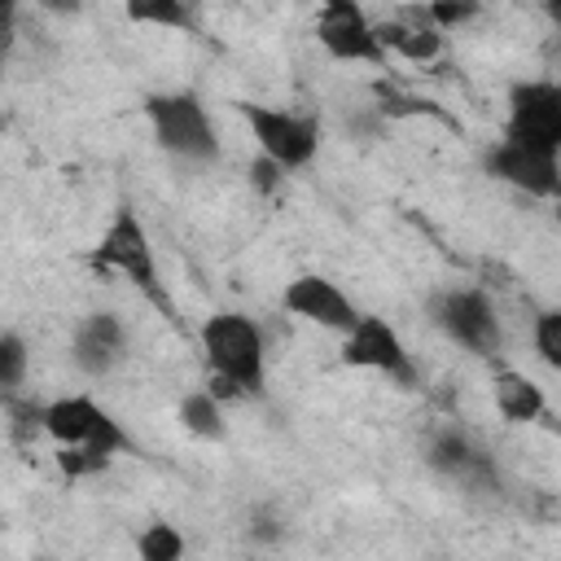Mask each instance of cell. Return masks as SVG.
I'll return each instance as SVG.
<instances>
[{
  "instance_id": "1",
  "label": "cell",
  "mask_w": 561,
  "mask_h": 561,
  "mask_svg": "<svg viewBox=\"0 0 561 561\" xmlns=\"http://www.w3.org/2000/svg\"><path fill=\"white\" fill-rule=\"evenodd\" d=\"M202 359H206L210 377L232 381L241 394H263V386H267L263 329L241 311H215L202 324Z\"/></svg>"
},
{
  "instance_id": "2",
  "label": "cell",
  "mask_w": 561,
  "mask_h": 561,
  "mask_svg": "<svg viewBox=\"0 0 561 561\" xmlns=\"http://www.w3.org/2000/svg\"><path fill=\"white\" fill-rule=\"evenodd\" d=\"M83 263L92 267V272H101V276H110V272H118V276H127L153 307H162V311H171L167 307V294H162V272H158V254H153V245H149V232H145V224H140V215L131 210V206H118L114 210V219L105 224V232H101V241L83 254Z\"/></svg>"
},
{
  "instance_id": "3",
  "label": "cell",
  "mask_w": 561,
  "mask_h": 561,
  "mask_svg": "<svg viewBox=\"0 0 561 561\" xmlns=\"http://www.w3.org/2000/svg\"><path fill=\"white\" fill-rule=\"evenodd\" d=\"M140 110H145L149 131L162 153H171L180 162H215L219 158V136H215V123L197 92H188V88L149 92L140 101Z\"/></svg>"
},
{
  "instance_id": "4",
  "label": "cell",
  "mask_w": 561,
  "mask_h": 561,
  "mask_svg": "<svg viewBox=\"0 0 561 561\" xmlns=\"http://www.w3.org/2000/svg\"><path fill=\"white\" fill-rule=\"evenodd\" d=\"M237 114L245 118L259 153L276 158L285 171H302L316 162L320 153V123L311 114H294L280 105H263V101H237Z\"/></svg>"
},
{
  "instance_id": "5",
  "label": "cell",
  "mask_w": 561,
  "mask_h": 561,
  "mask_svg": "<svg viewBox=\"0 0 561 561\" xmlns=\"http://www.w3.org/2000/svg\"><path fill=\"white\" fill-rule=\"evenodd\" d=\"M430 320L438 324L443 337H451L469 355H482V359L500 355V342H504L500 316H495V307H491V298L482 289H469V285L438 289L430 298Z\"/></svg>"
},
{
  "instance_id": "6",
  "label": "cell",
  "mask_w": 561,
  "mask_h": 561,
  "mask_svg": "<svg viewBox=\"0 0 561 561\" xmlns=\"http://www.w3.org/2000/svg\"><path fill=\"white\" fill-rule=\"evenodd\" d=\"M504 136L561 158V83L557 79H517L508 88Z\"/></svg>"
},
{
  "instance_id": "7",
  "label": "cell",
  "mask_w": 561,
  "mask_h": 561,
  "mask_svg": "<svg viewBox=\"0 0 561 561\" xmlns=\"http://www.w3.org/2000/svg\"><path fill=\"white\" fill-rule=\"evenodd\" d=\"M342 364L346 368H364V373H381L399 386H416V364L399 337V329L386 316H364L342 333Z\"/></svg>"
},
{
  "instance_id": "8",
  "label": "cell",
  "mask_w": 561,
  "mask_h": 561,
  "mask_svg": "<svg viewBox=\"0 0 561 561\" xmlns=\"http://www.w3.org/2000/svg\"><path fill=\"white\" fill-rule=\"evenodd\" d=\"M316 44L333 61H364L386 66V44L377 39V22L364 13L359 0H320L316 9Z\"/></svg>"
},
{
  "instance_id": "9",
  "label": "cell",
  "mask_w": 561,
  "mask_h": 561,
  "mask_svg": "<svg viewBox=\"0 0 561 561\" xmlns=\"http://www.w3.org/2000/svg\"><path fill=\"white\" fill-rule=\"evenodd\" d=\"M44 430H48V438L57 447L88 443V447H96L105 456H118V451L131 447V438L123 434V425L96 399H88V394H61V399H53L48 412H44Z\"/></svg>"
},
{
  "instance_id": "10",
  "label": "cell",
  "mask_w": 561,
  "mask_h": 561,
  "mask_svg": "<svg viewBox=\"0 0 561 561\" xmlns=\"http://www.w3.org/2000/svg\"><path fill=\"white\" fill-rule=\"evenodd\" d=\"M486 175H495L500 184L517 188V193H530V197H561V158L557 153H543V149H530V145H517V140H500L486 149L482 158Z\"/></svg>"
},
{
  "instance_id": "11",
  "label": "cell",
  "mask_w": 561,
  "mask_h": 561,
  "mask_svg": "<svg viewBox=\"0 0 561 561\" xmlns=\"http://www.w3.org/2000/svg\"><path fill=\"white\" fill-rule=\"evenodd\" d=\"M280 307H285L289 316L307 320V324L329 329V333H346V329L359 320V311H355V302L346 298V289H342L337 280L320 276V272L294 276V280L285 285V294H280Z\"/></svg>"
},
{
  "instance_id": "12",
  "label": "cell",
  "mask_w": 561,
  "mask_h": 561,
  "mask_svg": "<svg viewBox=\"0 0 561 561\" xmlns=\"http://www.w3.org/2000/svg\"><path fill=\"white\" fill-rule=\"evenodd\" d=\"M70 359L88 377H110L127 359V329H123V320L114 311H88L75 324Z\"/></svg>"
},
{
  "instance_id": "13",
  "label": "cell",
  "mask_w": 561,
  "mask_h": 561,
  "mask_svg": "<svg viewBox=\"0 0 561 561\" xmlns=\"http://www.w3.org/2000/svg\"><path fill=\"white\" fill-rule=\"evenodd\" d=\"M425 465L469 491H495V465L486 451H478L460 430H438L430 443H425Z\"/></svg>"
},
{
  "instance_id": "14",
  "label": "cell",
  "mask_w": 561,
  "mask_h": 561,
  "mask_svg": "<svg viewBox=\"0 0 561 561\" xmlns=\"http://www.w3.org/2000/svg\"><path fill=\"white\" fill-rule=\"evenodd\" d=\"M377 39L386 44V53H399L408 61H434L443 53V31L430 18V4L421 9H403L390 22H377Z\"/></svg>"
},
{
  "instance_id": "15",
  "label": "cell",
  "mask_w": 561,
  "mask_h": 561,
  "mask_svg": "<svg viewBox=\"0 0 561 561\" xmlns=\"http://www.w3.org/2000/svg\"><path fill=\"white\" fill-rule=\"evenodd\" d=\"M491 399H495V412L504 421H513V425H530L548 408L543 403V390L526 373H517V368H495L491 373Z\"/></svg>"
},
{
  "instance_id": "16",
  "label": "cell",
  "mask_w": 561,
  "mask_h": 561,
  "mask_svg": "<svg viewBox=\"0 0 561 561\" xmlns=\"http://www.w3.org/2000/svg\"><path fill=\"white\" fill-rule=\"evenodd\" d=\"M180 425L193 434V438H206V443H219L228 434L224 425V399L206 386V390H193L180 399Z\"/></svg>"
},
{
  "instance_id": "17",
  "label": "cell",
  "mask_w": 561,
  "mask_h": 561,
  "mask_svg": "<svg viewBox=\"0 0 561 561\" xmlns=\"http://www.w3.org/2000/svg\"><path fill=\"white\" fill-rule=\"evenodd\" d=\"M127 22L136 26H167V31H193L188 0H123Z\"/></svg>"
},
{
  "instance_id": "18",
  "label": "cell",
  "mask_w": 561,
  "mask_h": 561,
  "mask_svg": "<svg viewBox=\"0 0 561 561\" xmlns=\"http://www.w3.org/2000/svg\"><path fill=\"white\" fill-rule=\"evenodd\" d=\"M26 368H31V351H26V337L22 333H0V390L4 394H18L26 386Z\"/></svg>"
},
{
  "instance_id": "19",
  "label": "cell",
  "mask_w": 561,
  "mask_h": 561,
  "mask_svg": "<svg viewBox=\"0 0 561 561\" xmlns=\"http://www.w3.org/2000/svg\"><path fill=\"white\" fill-rule=\"evenodd\" d=\"M110 460H114V456H105V451H96V447H88V443L57 447V469H61V478H70V482H83V478L105 473Z\"/></svg>"
},
{
  "instance_id": "20",
  "label": "cell",
  "mask_w": 561,
  "mask_h": 561,
  "mask_svg": "<svg viewBox=\"0 0 561 561\" xmlns=\"http://www.w3.org/2000/svg\"><path fill=\"white\" fill-rule=\"evenodd\" d=\"M530 346H535V355H539L552 373H561V307H543V311L535 316V324H530Z\"/></svg>"
},
{
  "instance_id": "21",
  "label": "cell",
  "mask_w": 561,
  "mask_h": 561,
  "mask_svg": "<svg viewBox=\"0 0 561 561\" xmlns=\"http://www.w3.org/2000/svg\"><path fill=\"white\" fill-rule=\"evenodd\" d=\"M44 412H48V403L22 399V390H18V394H4V416H9V434H13L18 443H26V438H35V434H48V430H44Z\"/></svg>"
},
{
  "instance_id": "22",
  "label": "cell",
  "mask_w": 561,
  "mask_h": 561,
  "mask_svg": "<svg viewBox=\"0 0 561 561\" xmlns=\"http://www.w3.org/2000/svg\"><path fill=\"white\" fill-rule=\"evenodd\" d=\"M136 552L145 561H175V557H184V535L175 526H167V522H153V526L140 530Z\"/></svg>"
},
{
  "instance_id": "23",
  "label": "cell",
  "mask_w": 561,
  "mask_h": 561,
  "mask_svg": "<svg viewBox=\"0 0 561 561\" xmlns=\"http://www.w3.org/2000/svg\"><path fill=\"white\" fill-rule=\"evenodd\" d=\"M430 4V18H434V26L438 31H451V26H465V22H473L478 18V0H425Z\"/></svg>"
},
{
  "instance_id": "24",
  "label": "cell",
  "mask_w": 561,
  "mask_h": 561,
  "mask_svg": "<svg viewBox=\"0 0 561 561\" xmlns=\"http://www.w3.org/2000/svg\"><path fill=\"white\" fill-rule=\"evenodd\" d=\"M280 175H285V167H280L276 158H267V153H259L254 167H250V184H254L259 193H267V197L280 188Z\"/></svg>"
},
{
  "instance_id": "25",
  "label": "cell",
  "mask_w": 561,
  "mask_h": 561,
  "mask_svg": "<svg viewBox=\"0 0 561 561\" xmlns=\"http://www.w3.org/2000/svg\"><path fill=\"white\" fill-rule=\"evenodd\" d=\"M44 13H53V18H75V13H83V0H35Z\"/></svg>"
},
{
  "instance_id": "26",
  "label": "cell",
  "mask_w": 561,
  "mask_h": 561,
  "mask_svg": "<svg viewBox=\"0 0 561 561\" xmlns=\"http://www.w3.org/2000/svg\"><path fill=\"white\" fill-rule=\"evenodd\" d=\"M543 18L557 26V35H561V0H543Z\"/></svg>"
},
{
  "instance_id": "27",
  "label": "cell",
  "mask_w": 561,
  "mask_h": 561,
  "mask_svg": "<svg viewBox=\"0 0 561 561\" xmlns=\"http://www.w3.org/2000/svg\"><path fill=\"white\" fill-rule=\"evenodd\" d=\"M557 219H561V206H557Z\"/></svg>"
},
{
  "instance_id": "28",
  "label": "cell",
  "mask_w": 561,
  "mask_h": 561,
  "mask_svg": "<svg viewBox=\"0 0 561 561\" xmlns=\"http://www.w3.org/2000/svg\"><path fill=\"white\" fill-rule=\"evenodd\" d=\"M478 4H482V0H478Z\"/></svg>"
}]
</instances>
